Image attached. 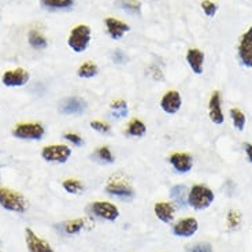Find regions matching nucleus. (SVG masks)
Returning <instances> with one entry per match:
<instances>
[{"mask_svg":"<svg viewBox=\"0 0 252 252\" xmlns=\"http://www.w3.org/2000/svg\"><path fill=\"white\" fill-rule=\"evenodd\" d=\"M40 3L47 8L52 10H64L74 4V0H40Z\"/></svg>","mask_w":252,"mask_h":252,"instance_id":"393cba45","label":"nucleus"},{"mask_svg":"<svg viewBox=\"0 0 252 252\" xmlns=\"http://www.w3.org/2000/svg\"><path fill=\"white\" fill-rule=\"evenodd\" d=\"M62 185L63 189H64L67 193H71V195H77V193H80L81 190H84V185L81 184V181H78L76 178L64 180Z\"/></svg>","mask_w":252,"mask_h":252,"instance_id":"bb28decb","label":"nucleus"},{"mask_svg":"<svg viewBox=\"0 0 252 252\" xmlns=\"http://www.w3.org/2000/svg\"><path fill=\"white\" fill-rule=\"evenodd\" d=\"M31 78V74L29 71H26L25 69L22 67H18V69L13 70H7L4 71V74L1 76V82L6 85V87H10V88H17V87H24L28 84Z\"/></svg>","mask_w":252,"mask_h":252,"instance_id":"0eeeda50","label":"nucleus"},{"mask_svg":"<svg viewBox=\"0 0 252 252\" xmlns=\"http://www.w3.org/2000/svg\"><path fill=\"white\" fill-rule=\"evenodd\" d=\"M13 136L21 140H41L44 137V126L37 122H25L18 124L13 129Z\"/></svg>","mask_w":252,"mask_h":252,"instance_id":"20e7f679","label":"nucleus"},{"mask_svg":"<svg viewBox=\"0 0 252 252\" xmlns=\"http://www.w3.org/2000/svg\"><path fill=\"white\" fill-rule=\"evenodd\" d=\"M106 192L108 195L120 197V199H125V200H130L134 197V189L129 184L120 181V180L108 183L106 185Z\"/></svg>","mask_w":252,"mask_h":252,"instance_id":"f8f14e48","label":"nucleus"},{"mask_svg":"<svg viewBox=\"0 0 252 252\" xmlns=\"http://www.w3.org/2000/svg\"><path fill=\"white\" fill-rule=\"evenodd\" d=\"M202 8L204 14L207 15V17H214L217 11H218V6L215 4L214 1H211V0H203L202 1Z\"/></svg>","mask_w":252,"mask_h":252,"instance_id":"7c9ffc66","label":"nucleus"},{"mask_svg":"<svg viewBox=\"0 0 252 252\" xmlns=\"http://www.w3.org/2000/svg\"><path fill=\"white\" fill-rule=\"evenodd\" d=\"M25 241L29 252H55L54 248L50 246V243L38 237L37 234L29 227L25 229Z\"/></svg>","mask_w":252,"mask_h":252,"instance_id":"9b49d317","label":"nucleus"},{"mask_svg":"<svg viewBox=\"0 0 252 252\" xmlns=\"http://www.w3.org/2000/svg\"><path fill=\"white\" fill-rule=\"evenodd\" d=\"M0 206L19 214H24L28 210V202L24 195L6 187H0Z\"/></svg>","mask_w":252,"mask_h":252,"instance_id":"f257e3e1","label":"nucleus"},{"mask_svg":"<svg viewBox=\"0 0 252 252\" xmlns=\"http://www.w3.org/2000/svg\"><path fill=\"white\" fill-rule=\"evenodd\" d=\"M88 211L97 218L106 220H115L120 217L118 207L110 202H94L89 204Z\"/></svg>","mask_w":252,"mask_h":252,"instance_id":"423d86ee","label":"nucleus"},{"mask_svg":"<svg viewBox=\"0 0 252 252\" xmlns=\"http://www.w3.org/2000/svg\"><path fill=\"white\" fill-rule=\"evenodd\" d=\"M106 28H107V33L111 36L114 40H121L124 37V34L130 31V26L127 25L126 22H122L120 19L108 17L106 18Z\"/></svg>","mask_w":252,"mask_h":252,"instance_id":"dca6fc26","label":"nucleus"},{"mask_svg":"<svg viewBox=\"0 0 252 252\" xmlns=\"http://www.w3.org/2000/svg\"><path fill=\"white\" fill-rule=\"evenodd\" d=\"M187 62L195 74H202L204 64V54L197 48H190L187 52Z\"/></svg>","mask_w":252,"mask_h":252,"instance_id":"a211bd4d","label":"nucleus"},{"mask_svg":"<svg viewBox=\"0 0 252 252\" xmlns=\"http://www.w3.org/2000/svg\"><path fill=\"white\" fill-rule=\"evenodd\" d=\"M97 73H99V67L94 62L82 63L77 70V74L81 78H92V77L97 76Z\"/></svg>","mask_w":252,"mask_h":252,"instance_id":"4be33fe9","label":"nucleus"},{"mask_svg":"<svg viewBox=\"0 0 252 252\" xmlns=\"http://www.w3.org/2000/svg\"><path fill=\"white\" fill-rule=\"evenodd\" d=\"M113 117L115 118H124L127 115V103L125 100H115L111 103Z\"/></svg>","mask_w":252,"mask_h":252,"instance_id":"cd10ccee","label":"nucleus"},{"mask_svg":"<svg viewBox=\"0 0 252 252\" xmlns=\"http://www.w3.org/2000/svg\"><path fill=\"white\" fill-rule=\"evenodd\" d=\"M237 54H239L240 62L246 67L252 69V26L240 38Z\"/></svg>","mask_w":252,"mask_h":252,"instance_id":"6e6552de","label":"nucleus"},{"mask_svg":"<svg viewBox=\"0 0 252 252\" xmlns=\"http://www.w3.org/2000/svg\"><path fill=\"white\" fill-rule=\"evenodd\" d=\"M126 133L129 136H133V137H143L145 133H147V126L139 118H133L129 125H127V129H126Z\"/></svg>","mask_w":252,"mask_h":252,"instance_id":"aec40b11","label":"nucleus"},{"mask_svg":"<svg viewBox=\"0 0 252 252\" xmlns=\"http://www.w3.org/2000/svg\"><path fill=\"white\" fill-rule=\"evenodd\" d=\"M117 6L130 14L141 13V3L139 0H117Z\"/></svg>","mask_w":252,"mask_h":252,"instance_id":"b1692460","label":"nucleus"},{"mask_svg":"<svg viewBox=\"0 0 252 252\" xmlns=\"http://www.w3.org/2000/svg\"><path fill=\"white\" fill-rule=\"evenodd\" d=\"M91 36H92V32L88 25H77L70 32L67 45L76 54H81L88 48L89 43H91Z\"/></svg>","mask_w":252,"mask_h":252,"instance_id":"7ed1b4c3","label":"nucleus"},{"mask_svg":"<svg viewBox=\"0 0 252 252\" xmlns=\"http://www.w3.org/2000/svg\"><path fill=\"white\" fill-rule=\"evenodd\" d=\"M85 108H87L85 100H82L81 97H77V96L66 97L59 103V113L63 115H78L84 113Z\"/></svg>","mask_w":252,"mask_h":252,"instance_id":"9d476101","label":"nucleus"},{"mask_svg":"<svg viewBox=\"0 0 252 252\" xmlns=\"http://www.w3.org/2000/svg\"><path fill=\"white\" fill-rule=\"evenodd\" d=\"M230 118L233 121V125L234 127L240 130V132H243L244 130V126H246V122H247V118L244 113L239 110V108H232L230 110Z\"/></svg>","mask_w":252,"mask_h":252,"instance_id":"a878e982","label":"nucleus"},{"mask_svg":"<svg viewBox=\"0 0 252 252\" xmlns=\"http://www.w3.org/2000/svg\"><path fill=\"white\" fill-rule=\"evenodd\" d=\"M197 229H199L197 220L192 217H188L177 222L173 227V233L177 237H192L197 232Z\"/></svg>","mask_w":252,"mask_h":252,"instance_id":"ddd939ff","label":"nucleus"},{"mask_svg":"<svg viewBox=\"0 0 252 252\" xmlns=\"http://www.w3.org/2000/svg\"><path fill=\"white\" fill-rule=\"evenodd\" d=\"M244 150H246V154H247V158H248V160L252 163V144L250 143H246L244 144Z\"/></svg>","mask_w":252,"mask_h":252,"instance_id":"f704fd0d","label":"nucleus"},{"mask_svg":"<svg viewBox=\"0 0 252 252\" xmlns=\"http://www.w3.org/2000/svg\"><path fill=\"white\" fill-rule=\"evenodd\" d=\"M169 162L174 167L177 173H188L192 170L193 166V159L189 154L185 152H174L169 157Z\"/></svg>","mask_w":252,"mask_h":252,"instance_id":"4468645a","label":"nucleus"},{"mask_svg":"<svg viewBox=\"0 0 252 252\" xmlns=\"http://www.w3.org/2000/svg\"><path fill=\"white\" fill-rule=\"evenodd\" d=\"M71 157V148L64 144L45 145L41 150V158L45 162L52 163H66Z\"/></svg>","mask_w":252,"mask_h":252,"instance_id":"39448f33","label":"nucleus"},{"mask_svg":"<svg viewBox=\"0 0 252 252\" xmlns=\"http://www.w3.org/2000/svg\"><path fill=\"white\" fill-rule=\"evenodd\" d=\"M214 192L206 185H193L188 193V204L195 210H206L214 202Z\"/></svg>","mask_w":252,"mask_h":252,"instance_id":"f03ea898","label":"nucleus"},{"mask_svg":"<svg viewBox=\"0 0 252 252\" xmlns=\"http://www.w3.org/2000/svg\"><path fill=\"white\" fill-rule=\"evenodd\" d=\"M94 157L97 158L100 162L103 163H113L114 162V155L111 150L108 147H100L97 151L94 152Z\"/></svg>","mask_w":252,"mask_h":252,"instance_id":"c85d7f7f","label":"nucleus"},{"mask_svg":"<svg viewBox=\"0 0 252 252\" xmlns=\"http://www.w3.org/2000/svg\"><path fill=\"white\" fill-rule=\"evenodd\" d=\"M188 189L185 185H174L173 188L170 189V197L173 202L176 203L178 207H187L188 204Z\"/></svg>","mask_w":252,"mask_h":252,"instance_id":"6ab92c4d","label":"nucleus"},{"mask_svg":"<svg viewBox=\"0 0 252 252\" xmlns=\"http://www.w3.org/2000/svg\"><path fill=\"white\" fill-rule=\"evenodd\" d=\"M155 215L158 220H160L164 223H170L174 220L176 215V207L173 206V203L169 202H159L154 207Z\"/></svg>","mask_w":252,"mask_h":252,"instance_id":"f3484780","label":"nucleus"},{"mask_svg":"<svg viewBox=\"0 0 252 252\" xmlns=\"http://www.w3.org/2000/svg\"><path fill=\"white\" fill-rule=\"evenodd\" d=\"M63 139L67 140L69 143L74 145H81L84 141H82V137L81 136H78L77 133H73V132H66L63 134Z\"/></svg>","mask_w":252,"mask_h":252,"instance_id":"72a5a7b5","label":"nucleus"},{"mask_svg":"<svg viewBox=\"0 0 252 252\" xmlns=\"http://www.w3.org/2000/svg\"><path fill=\"white\" fill-rule=\"evenodd\" d=\"M84 226H85V220L77 218V220H66L63 223V230H64L66 234H77L81 232V229Z\"/></svg>","mask_w":252,"mask_h":252,"instance_id":"5701e85b","label":"nucleus"},{"mask_svg":"<svg viewBox=\"0 0 252 252\" xmlns=\"http://www.w3.org/2000/svg\"><path fill=\"white\" fill-rule=\"evenodd\" d=\"M240 222H241V215H240L239 211L230 210L229 214H227V226H229V229H236V227H239Z\"/></svg>","mask_w":252,"mask_h":252,"instance_id":"c756f323","label":"nucleus"},{"mask_svg":"<svg viewBox=\"0 0 252 252\" xmlns=\"http://www.w3.org/2000/svg\"><path fill=\"white\" fill-rule=\"evenodd\" d=\"M28 40H29V44H31L32 48H34V50H44V48H47V45H48L47 38L37 31L29 32Z\"/></svg>","mask_w":252,"mask_h":252,"instance_id":"412c9836","label":"nucleus"},{"mask_svg":"<svg viewBox=\"0 0 252 252\" xmlns=\"http://www.w3.org/2000/svg\"><path fill=\"white\" fill-rule=\"evenodd\" d=\"M187 252H214L210 243H196L193 246L187 247Z\"/></svg>","mask_w":252,"mask_h":252,"instance_id":"2f4dec72","label":"nucleus"},{"mask_svg":"<svg viewBox=\"0 0 252 252\" xmlns=\"http://www.w3.org/2000/svg\"><path fill=\"white\" fill-rule=\"evenodd\" d=\"M183 106V97L178 91H167L160 99V108L166 114H177Z\"/></svg>","mask_w":252,"mask_h":252,"instance_id":"1a4fd4ad","label":"nucleus"},{"mask_svg":"<svg viewBox=\"0 0 252 252\" xmlns=\"http://www.w3.org/2000/svg\"><path fill=\"white\" fill-rule=\"evenodd\" d=\"M91 127L96 130V132L103 133V134H107L111 132V126L106 124V122H101V121H91Z\"/></svg>","mask_w":252,"mask_h":252,"instance_id":"473e14b6","label":"nucleus"},{"mask_svg":"<svg viewBox=\"0 0 252 252\" xmlns=\"http://www.w3.org/2000/svg\"><path fill=\"white\" fill-rule=\"evenodd\" d=\"M208 114H210V120L213 121L217 125H222L225 117L222 113V104H220V92H213L208 103Z\"/></svg>","mask_w":252,"mask_h":252,"instance_id":"2eb2a0df","label":"nucleus"}]
</instances>
